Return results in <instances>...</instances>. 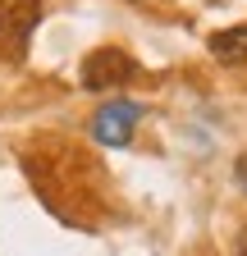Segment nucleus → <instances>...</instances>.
Wrapping results in <instances>:
<instances>
[{"instance_id":"nucleus-1","label":"nucleus","mask_w":247,"mask_h":256,"mask_svg":"<svg viewBox=\"0 0 247 256\" xmlns=\"http://www.w3.org/2000/svg\"><path fill=\"white\" fill-rule=\"evenodd\" d=\"M133 78V55H124L114 46H101L82 60V87L87 92H110V87H124Z\"/></svg>"},{"instance_id":"nucleus-2","label":"nucleus","mask_w":247,"mask_h":256,"mask_svg":"<svg viewBox=\"0 0 247 256\" xmlns=\"http://www.w3.org/2000/svg\"><path fill=\"white\" fill-rule=\"evenodd\" d=\"M138 119H142V110L133 101H110V106L96 110V119H92V138L106 142V146H124V142L133 138V124Z\"/></svg>"},{"instance_id":"nucleus-3","label":"nucleus","mask_w":247,"mask_h":256,"mask_svg":"<svg viewBox=\"0 0 247 256\" xmlns=\"http://www.w3.org/2000/svg\"><path fill=\"white\" fill-rule=\"evenodd\" d=\"M42 18V0H0V42L23 46Z\"/></svg>"},{"instance_id":"nucleus-4","label":"nucleus","mask_w":247,"mask_h":256,"mask_svg":"<svg viewBox=\"0 0 247 256\" xmlns=\"http://www.w3.org/2000/svg\"><path fill=\"white\" fill-rule=\"evenodd\" d=\"M210 55L220 64H242L247 60V28H224L210 37Z\"/></svg>"},{"instance_id":"nucleus-5","label":"nucleus","mask_w":247,"mask_h":256,"mask_svg":"<svg viewBox=\"0 0 247 256\" xmlns=\"http://www.w3.org/2000/svg\"><path fill=\"white\" fill-rule=\"evenodd\" d=\"M238 256H247V224H242V234H238Z\"/></svg>"}]
</instances>
